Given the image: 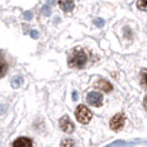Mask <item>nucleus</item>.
<instances>
[{
	"label": "nucleus",
	"instance_id": "nucleus-1",
	"mask_svg": "<svg viewBox=\"0 0 147 147\" xmlns=\"http://www.w3.org/2000/svg\"><path fill=\"white\" fill-rule=\"evenodd\" d=\"M88 62V54L83 49H75L69 57V65L74 69H83Z\"/></svg>",
	"mask_w": 147,
	"mask_h": 147
},
{
	"label": "nucleus",
	"instance_id": "nucleus-2",
	"mask_svg": "<svg viewBox=\"0 0 147 147\" xmlns=\"http://www.w3.org/2000/svg\"><path fill=\"white\" fill-rule=\"evenodd\" d=\"M75 116L79 123H81V124H88L92 120L93 114H92V111L86 106L80 105V106H78V109L75 110Z\"/></svg>",
	"mask_w": 147,
	"mask_h": 147
},
{
	"label": "nucleus",
	"instance_id": "nucleus-3",
	"mask_svg": "<svg viewBox=\"0 0 147 147\" xmlns=\"http://www.w3.org/2000/svg\"><path fill=\"white\" fill-rule=\"evenodd\" d=\"M86 101H88V103L90 106L101 107L102 103H103V97L98 92H90V93L86 94Z\"/></svg>",
	"mask_w": 147,
	"mask_h": 147
},
{
	"label": "nucleus",
	"instance_id": "nucleus-4",
	"mask_svg": "<svg viewBox=\"0 0 147 147\" xmlns=\"http://www.w3.org/2000/svg\"><path fill=\"white\" fill-rule=\"evenodd\" d=\"M124 124H125V116L123 114H116L111 119V121H110V127H111V129L115 130V132L121 129V128L124 127Z\"/></svg>",
	"mask_w": 147,
	"mask_h": 147
},
{
	"label": "nucleus",
	"instance_id": "nucleus-5",
	"mask_svg": "<svg viewBox=\"0 0 147 147\" xmlns=\"http://www.w3.org/2000/svg\"><path fill=\"white\" fill-rule=\"evenodd\" d=\"M59 128H61L62 132H65V133H72L74 129H75V125H74V123L71 121V119H70L67 115H65V116H62L61 120H59Z\"/></svg>",
	"mask_w": 147,
	"mask_h": 147
},
{
	"label": "nucleus",
	"instance_id": "nucleus-6",
	"mask_svg": "<svg viewBox=\"0 0 147 147\" xmlns=\"http://www.w3.org/2000/svg\"><path fill=\"white\" fill-rule=\"evenodd\" d=\"M58 5L63 12L70 13L74 9V7H75V3H74V0H59Z\"/></svg>",
	"mask_w": 147,
	"mask_h": 147
},
{
	"label": "nucleus",
	"instance_id": "nucleus-7",
	"mask_svg": "<svg viewBox=\"0 0 147 147\" xmlns=\"http://www.w3.org/2000/svg\"><path fill=\"white\" fill-rule=\"evenodd\" d=\"M14 147H26V146H28V147H31L32 146V141L30 140V138H26V137H20L18 140H16L14 142L12 143Z\"/></svg>",
	"mask_w": 147,
	"mask_h": 147
},
{
	"label": "nucleus",
	"instance_id": "nucleus-8",
	"mask_svg": "<svg viewBox=\"0 0 147 147\" xmlns=\"http://www.w3.org/2000/svg\"><path fill=\"white\" fill-rule=\"evenodd\" d=\"M97 86H98V88L101 89L102 92H105V93H109V92L112 90L111 83H109V81L105 80V79H99L98 83H97Z\"/></svg>",
	"mask_w": 147,
	"mask_h": 147
},
{
	"label": "nucleus",
	"instance_id": "nucleus-9",
	"mask_svg": "<svg viewBox=\"0 0 147 147\" xmlns=\"http://www.w3.org/2000/svg\"><path fill=\"white\" fill-rule=\"evenodd\" d=\"M5 72H7V62L0 56V78H3L5 75Z\"/></svg>",
	"mask_w": 147,
	"mask_h": 147
},
{
	"label": "nucleus",
	"instance_id": "nucleus-10",
	"mask_svg": "<svg viewBox=\"0 0 147 147\" xmlns=\"http://www.w3.org/2000/svg\"><path fill=\"white\" fill-rule=\"evenodd\" d=\"M140 80H141V84L142 85H147V70L143 69L142 71H141V76H140Z\"/></svg>",
	"mask_w": 147,
	"mask_h": 147
},
{
	"label": "nucleus",
	"instance_id": "nucleus-11",
	"mask_svg": "<svg viewBox=\"0 0 147 147\" xmlns=\"http://www.w3.org/2000/svg\"><path fill=\"white\" fill-rule=\"evenodd\" d=\"M137 7L140 8L141 10H147V0H138Z\"/></svg>",
	"mask_w": 147,
	"mask_h": 147
},
{
	"label": "nucleus",
	"instance_id": "nucleus-12",
	"mask_svg": "<svg viewBox=\"0 0 147 147\" xmlns=\"http://www.w3.org/2000/svg\"><path fill=\"white\" fill-rule=\"evenodd\" d=\"M61 145L62 146H74V145H75V142H72V141H65V142H62L61 143Z\"/></svg>",
	"mask_w": 147,
	"mask_h": 147
},
{
	"label": "nucleus",
	"instance_id": "nucleus-13",
	"mask_svg": "<svg viewBox=\"0 0 147 147\" xmlns=\"http://www.w3.org/2000/svg\"><path fill=\"white\" fill-rule=\"evenodd\" d=\"M143 106H145V109H146V111H147V96L145 97V101H143Z\"/></svg>",
	"mask_w": 147,
	"mask_h": 147
}]
</instances>
